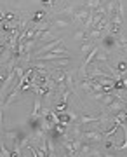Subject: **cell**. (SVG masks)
Returning a JSON list of instances; mask_svg holds the SVG:
<instances>
[{
  "label": "cell",
  "instance_id": "obj_4",
  "mask_svg": "<svg viewBox=\"0 0 127 157\" xmlns=\"http://www.w3.org/2000/svg\"><path fill=\"white\" fill-rule=\"evenodd\" d=\"M92 14V9H89L87 6H80L73 9V19H78L80 23H85Z\"/></svg>",
  "mask_w": 127,
  "mask_h": 157
},
{
  "label": "cell",
  "instance_id": "obj_8",
  "mask_svg": "<svg viewBox=\"0 0 127 157\" xmlns=\"http://www.w3.org/2000/svg\"><path fill=\"white\" fill-rule=\"evenodd\" d=\"M73 39H75V40H87V32H85L84 28L77 30L75 35H73Z\"/></svg>",
  "mask_w": 127,
  "mask_h": 157
},
{
  "label": "cell",
  "instance_id": "obj_7",
  "mask_svg": "<svg viewBox=\"0 0 127 157\" xmlns=\"http://www.w3.org/2000/svg\"><path fill=\"white\" fill-rule=\"evenodd\" d=\"M94 59H96V61H101V63H106V65H108V59H110V58H108V52H106V51H103V52H99V51H98V54L94 56Z\"/></svg>",
  "mask_w": 127,
  "mask_h": 157
},
{
  "label": "cell",
  "instance_id": "obj_1",
  "mask_svg": "<svg viewBox=\"0 0 127 157\" xmlns=\"http://www.w3.org/2000/svg\"><path fill=\"white\" fill-rule=\"evenodd\" d=\"M73 23V16L72 14H65V12H58L52 19L49 21V26L52 28H65V26H70Z\"/></svg>",
  "mask_w": 127,
  "mask_h": 157
},
{
  "label": "cell",
  "instance_id": "obj_2",
  "mask_svg": "<svg viewBox=\"0 0 127 157\" xmlns=\"http://www.w3.org/2000/svg\"><path fill=\"white\" fill-rule=\"evenodd\" d=\"M99 47H103L106 52H110V51H113L115 47H120V49H122V44H120V40L117 39V37H113L111 33H108V32H106V33L103 35V39H101Z\"/></svg>",
  "mask_w": 127,
  "mask_h": 157
},
{
  "label": "cell",
  "instance_id": "obj_5",
  "mask_svg": "<svg viewBox=\"0 0 127 157\" xmlns=\"http://www.w3.org/2000/svg\"><path fill=\"white\" fill-rule=\"evenodd\" d=\"M61 42H63V37H59V39H54V40H50L49 44H45V45H42V47H39L37 51H33V52H32L33 59H35L37 56H42V54H45V52H49L50 49H54L56 45H59Z\"/></svg>",
  "mask_w": 127,
  "mask_h": 157
},
{
  "label": "cell",
  "instance_id": "obj_3",
  "mask_svg": "<svg viewBox=\"0 0 127 157\" xmlns=\"http://www.w3.org/2000/svg\"><path fill=\"white\" fill-rule=\"evenodd\" d=\"M78 138H82L84 141H89V143H101L105 135L101 131H84L78 135Z\"/></svg>",
  "mask_w": 127,
  "mask_h": 157
},
{
  "label": "cell",
  "instance_id": "obj_6",
  "mask_svg": "<svg viewBox=\"0 0 127 157\" xmlns=\"http://www.w3.org/2000/svg\"><path fill=\"white\" fill-rule=\"evenodd\" d=\"M45 14H47V12H45V11H35V12H33V16L30 17L28 21H30V23H33V25H37V23L44 21Z\"/></svg>",
  "mask_w": 127,
  "mask_h": 157
},
{
  "label": "cell",
  "instance_id": "obj_9",
  "mask_svg": "<svg viewBox=\"0 0 127 157\" xmlns=\"http://www.w3.org/2000/svg\"><path fill=\"white\" fill-rule=\"evenodd\" d=\"M4 21H6V12L0 11V23H4Z\"/></svg>",
  "mask_w": 127,
  "mask_h": 157
}]
</instances>
